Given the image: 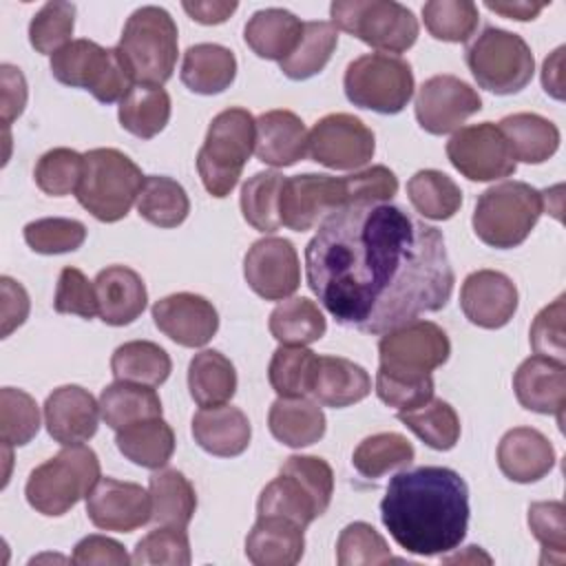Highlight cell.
Returning a JSON list of instances; mask_svg holds the SVG:
<instances>
[{
	"label": "cell",
	"mask_w": 566,
	"mask_h": 566,
	"mask_svg": "<svg viewBox=\"0 0 566 566\" xmlns=\"http://www.w3.org/2000/svg\"><path fill=\"white\" fill-rule=\"evenodd\" d=\"M305 279L338 325L374 336L440 312L455 283L442 232L391 203L329 212L305 248Z\"/></svg>",
	"instance_id": "6da1fadb"
},
{
	"label": "cell",
	"mask_w": 566,
	"mask_h": 566,
	"mask_svg": "<svg viewBox=\"0 0 566 566\" xmlns=\"http://www.w3.org/2000/svg\"><path fill=\"white\" fill-rule=\"evenodd\" d=\"M469 486L449 467L396 473L380 500V520L400 548L420 557L455 551L469 528Z\"/></svg>",
	"instance_id": "7a4b0ae2"
},
{
	"label": "cell",
	"mask_w": 566,
	"mask_h": 566,
	"mask_svg": "<svg viewBox=\"0 0 566 566\" xmlns=\"http://www.w3.org/2000/svg\"><path fill=\"white\" fill-rule=\"evenodd\" d=\"M398 192V177L387 166H371L345 177L332 175H294L285 177L281 199H279V219L281 226L305 232L323 221L329 212L385 203Z\"/></svg>",
	"instance_id": "3957f363"
},
{
	"label": "cell",
	"mask_w": 566,
	"mask_h": 566,
	"mask_svg": "<svg viewBox=\"0 0 566 566\" xmlns=\"http://www.w3.org/2000/svg\"><path fill=\"white\" fill-rule=\"evenodd\" d=\"M334 495L332 467L318 455H290L256 500V515L285 517L301 528L321 517Z\"/></svg>",
	"instance_id": "277c9868"
},
{
	"label": "cell",
	"mask_w": 566,
	"mask_h": 566,
	"mask_svg": "<svg viewBox=\"0 0 566 566\" xmlns=\"http://www.w3.org/2000/svg\"><path fill=\"white\" fill-rule=\"evenodd\" d=\"M256 119L250 111L232 106L212 117L203 146L197 153V170L203 188L217 197H228L250 155L254 153Z\"/></svg>",
	"instance_id": "5b68a950"
},
{
	"label": "cell",
	"mask_w": 566,
	"mask_h": 566,
	"mask_svg": "<svg viewBox=\"0 0 566 566\" xmlns=\"http://www.w3.org/2000/svg\"><path fill=\"white\" fill-rule=\"evenodd\" d=\"M99 478L97 453L86 444H69L29 473L24 495L38 513L60 517L86 497Z\"/></svg>",
	"instance_id": "8992f818"
},
{
	"label": "cell",
	"mask_w": 566,
	"mask_h": 566,
	"mask_svg": "<svg viewBox=\"0 0 566 566\" xmlns=\"http://www.w3.org/2000/svg\"><path fill=\"white\" fill-rule=\"evenodd\" d=\"M142 168L117 148L84 153V175L75 190L80 206L102 223H115L128 214L144 186Z\"/></svg>",
	"instance_id": "52a82bcc"
},
{
	"label": "cell",
	"mask_w": 566,
	"mask_h": 566,
	"mask_svg": "<svg viewBox=\"0 0 566 566\" xmlns=\"http://www.w3.org/2000/svg\"><path fill=\"white\" fill-rule=\"evenodd\" d=\"M544 212L542 192L524 181H502L486 188L471 217L475 237L495 250H511L526 241Z\"/></svg>",
	"instance_id": "ba28073f"
},
{
	"label": "cell",
	"mask_w": 566,
	"mask_h": 566,
	"mask_svg": "<svg viewBox=\"0 0 566 566\" xmlns=\"http://www.w3.org/2000/svg\"><path fill=\"white\" fill-rule=\"evenodd\" d=\"M53 77L73 88L88 91L97 102H122L135 86V75L117 46L104 49L93 40H71L51 55Z\"/></svg>",
	"instance_id": "9c48e42d"
},
{
	"label": "cell",
	"mask_w": 566,
	"mask_h": 566,
	"mask_svg": "<svg viewBox=\"0 0 566 566\" xmlns=\"http://www.w3.org/2000/svg\"><path fill=\"white\" fill-rule=\"evenodd\" d=\"M177 46L179 38L172 15L155 4L139 7L130 13L117 44L135 82L150 86H161L172 77Z\"/></svg>",
	"instance_id": "30bf717a"
},
{
	"label": "cell",
	"mask_w": 566,
	"mask_h": 566,
	"mask_svg": "<svg viewBox=\"0 0 566 566\" xmlns=\"http://www.w3.org/2000/svg\"><path fill=\"white\" fill-rule=\"evenodd\" d=\"M332 24L380 53H405L418 40L411 9L394 0H334Z\"/></svg>",
	"instance_id": "8fae6325"
},
{
	"label": "cell",
	"mask_w": 566,
	"mask_h": 566,
	"mask_svg": "<svg viewBox=\"0 0 566 566\" xmlns=\"http://www.w3.org/2000/svg\"><path fill=\"white\" fill-rule=\"evenodd\" d=\"M464 57L478 86L495 95L520 93L535 73V57L526 40L497 27H486L467 46Z\"/></svg>",
	"instance_id": "7c38bea8"
},
{
	"label": "cell",
	"mask_w": 566,
	"mask_h": 566,
	"mask_svg": "<svg viewBox=\"0 0 566 566\" xmlns=\"http://www.w3.org/2000/svg\"><path fill=\"white\" fill-rule=\"evenodd\" d=\"M343 88L354 106L396 115L409 104L416 82L407 60L389 53H367L347 64Z\"/></svg>",
	"instance_id": "4fadbf2b"
},
{
	"label": "cell",
	"mask_w": 566,
	"mask_h": 566,
	"mask_svg": "<svg viewBox=\"0 0 566 566\" xmlns=\"http://www.w3.org/2000/svg\"><path fill=\"white\" fill-rule=\"evenodd\" d=\"M451 343L447 332L431 321L413 318L378 340L380 367L405 374H431L449 360Z\"/></svg>",
	"instance_id": "5bb4252c"
},
{
	"label": "cell",
	"mask_w": 566,
	"mask_h": 566,
	"mask_svg": "<svg viewBox=\"0 0 566 566\" xmlns=\"http://www.w3.org/2000/svg\"><path fill=\"white\" fill-rule=\"evenodd\" d=\"M447 157L471 181H495L517 168L506 137L493 122L458 128L447 142Z\"/></svg>",
	"instance_id": "9a60e30c"
},
{
	"label": "cell",
	"mask_w": 566,
	"mask_h": 566,
	"mask_svg": "<svg viewBox=\"0 0 566 566\" xmlns=\"http://www.w3.org/2000/svg\"><path fill=\"white\" fill-rule=\"evenodd\" d=\"M376 150L374 130L349 113L321 117L307 139L310 157L332 170H358L367 166Z\"/></svg>",
	"instance_id": "2e32d148"
},
{
	"label": "cell",
	"mask_w": 566,
	"mask_h": 566,
	"mask_svg": "<svg viewBox=\"0 0 566 566\" xmlns=\"http://www.w3.org/2000/svg\"><path fill=\"white\" fill-rule=\"evenodd\" d=\"M416 119L431 135L455 133L482 108L478 91L455 75H433L422 82L416 95Z\"/></svg>",
	"instance_id": "e0dca14e"
},
{
	"label": "cell",
	"mask_w": 566,
	"mask_h": 566,
	"mask_svg": "<svg viewBox=\"0 0 566 566\" xmlns=\"http://www.w3.org/2000/svg\"><path fill=\"white\" fill-rule=\"evenodd\" d=\"M243 276L254 294L265 301H283L301 285V261L292 241L263 237L243 256Z\"/></svg>",
	"instance_id": "ac0fdd59"
},
{
	"label": "cell",
	"mask_w": 566,
	"mask_h": 566,
	"mask_svg": "<svg viewBox=\"0 0 566 566\" xmlns=\"http://www.w3.org/2000/svg\"><path fill=\"white\" fill-rule=\"evenodd\" d=\"M86 515L102 531L130 533L153 520L150 491L135 482L99 478L86 495Z\"/></svg>",
	"instance_id": "d6986e66"
},
{
	"label": "cell",
	"mask_w": 566,
	"mask_h": 566,
	"mask_svg": "<svg viewBox=\"0 0 566 566\" xmlns=\"http://www.w3.org/2000/svg\"><path fill=\"white\" fill-rule=\"evenodd\" d=\"M153 321L159 332L181 347H203L219 329L214 305L192 292H177L155 301Z\"/></svg>",
	"instance_id": "ffe728a7"
},
{
	"label": "cell",
	"mask_w": 566,
	"mask_h": 566,
	"mask_svg": "<svg viewBox=\"0 0 566 566\" xmlns=\"http://www.w3.org/2000/svg\"><path fill=\"white\" fill-rule=\"evenodd\" d=\"M515 283L497 270H475L460 287V307L469 323L482 329L504 327L517 312Z\"/></svg>",
	"instance_id": "44dd1931"
},
{
	"label": "cell",
	"mask_w": 566,
	"mask_h": 566,
	"mask_svg": "<svg viewBox=\"0 0 566 566\" xmlns=\"http://www.w3.org/2000/svg\"><path fill=\"white\" fill-rule=\"evenodd\" d=\"M99 400L80 385H62L44 400V424L62 447L84 444L97 433Z\"/></svg>",
	"instance_id": "7402d4cb"
},
{
	"label": "cell",
	"mask_w": 566,
	"mask_h": 566,
	"mask_svg": "<svg viewBox=\"0 0 566 566\" xmlns=\"http://www.w3.org/2000/svg\"><path fill=\"white\" fill-rule=\"evenodd\" d=\"M517 402L535 413L557 416L562 422L566 405V365L546 356H528L513 374Z\"/></svg>",
	"instance_id": "603a6c76"
},
{
	"label": "cell",
	"mask_w": 566,
	"mask_h": 566,
	"mask_svg": "<svg viewBox=\"0 0 566 566\" xmlns=\"http://www.w3.org/2000/svg\"><path fill=\"white\" fill-rule=\"evenodd\" d=\"M555 460V447L542 431L533 427H513L497 444L500 471L520 484H531L548 475Z\"/></svg>",
	"instance_id": "cb8c5ba5"
},
{
	"label": "cell",
	"mask_w": 566,
	"mask_h": 566,
	"mask_svg": "<svg viewBox=\"0 0 566 566\" xmlns=\"http://www.w3.org/2000/svg\"><path fill=\"white\" fill-rule=\"evenodd\" d=\"M307 139L310 133L303 119L292 111L274 108L256 117L254 155L268 166H294L307 155Z\"/></svg>",
	"instance_id": "d4e9b609"
},
{
	"label": "cell",
	"mask_w": 566,
	"mask_h": 566,
	"mask_svg": "<svg viewBox=\"0 0 566 566\" xmlns=\"http://www.w3.org/2000/svg\"><path fill=\"white\" fill-rule=\"evenodd\" d=\"M95 294L99 318L106 325H130L142 316L148 303L144 279L126 265H108L95 276Z\"/></svg>",
	"instance_id": "484cf974"
},
{
	"label": "cell",
	"mask_w": 566,
	"mask_h": 566,
	"mask_svg": "<svg viewBox=\"0 0 566 566\" xmlns=\"http://www.w3.org/2000/svg\"><path fill=\"white\" fill-rule=\"evenodd\" d=\"M192 438L210 455L234 458L248 449L252 427L248 416L228 402L201 407L192 416Z\"/></svg>",
	"instance_id": "4316f807"
},
{
	"label": "cell",
	"mask_w": 566,
	"mask_h": 566,
	"mask_svg": "<svg viewBox=\"0 0 566 566\" xmlns=\"http://www.w3.org/2000/svg\"><path fill=\"white\" fill-rule=\"evenodd\" d=\"M305 551L303 528L285 517L256 515L245 537V557L254 566H294Z\"/></svg>",
	"instance_id": "83f0119b"
},
{
	"label": "cell",
	"mask_w": 566,
	"mask_h": 566,
	"mask_svg": "<svg viewBox=\"0 0 566 566\" xmlns=\"http://www.w3.org/2000/svg\"><path fill=\"white\" fill-rule=\"evenodd\" d=\"M371 391L369 374L354 360L340 356H318L312 396L318 405L343 409L365 400Z\"/></svg>",
	"instance_id": "f1b7e54d"
},
{
	"label": "cell",
	"mask_w": 566,
	"mask_h": 566,
	"mask_svg": "<svg viewBox=\"0 0 566 566\" xmlns=\"http://www.w3.org/2000/svg\"><path fill=\"white\" fill-rule=\"evenodd\" d=\"M303 22L287 9L270 7L254 11L245 22L243 40L261 60H285L298 44Z\"/></svg>",
	"instance_id": "f546056e"
},
{
	"label": "cell",
	"mask_w": 566,
	"mask_h": 566,
	"mask_svg": "<svg viewBox=\"0 0 566 566\" xmlns=\"http://www.w3.org/2000/svg\"><path fill=\"white\" fill-rule=\"evenodd\" d=\"M184 86L199 95L223 93L237 77V57L228 46L201 42L188 46L179 73Z\"/></svg>",
	"instance_id": "4dcf8cb0"
},
{
	"label": "cell",
	"mask_w": 566,
	"mask_h": 566,
	"mask_svg": "<svg viewBox=\"0 0 566 566\" xmlns=\"http://www.w3.org/2000/svg\"><path fill=\"white\" fill-rule=\"evenodd\" d=\"M325 413L316 400L310 398H276L268 411L270 433L292 447H310L325 436Z\"/></svg>",
	"instance_id": "1f68e13d"
},
{
	"label": "cell",
	"mask_w": 566,
	"mask_h": 566,
	"mask_svg": "<svg viewBox=\"0 0 566 566\" xmlns=\"http://www.w3.org/2000/svg\"><path fill=\"white\" fill-rule=\"evenodd\" d=\"M115 444L119 453L133 464L157 471L168 464L177 442L172 427L161 416H157L119 429Z\"/></svg>",
	"instance_id": "d6a6232c"
},
{
	"label": "cell",
	"mask_w": 566,
	"mask_h": 566,
	"mask_svg": "<svg viewBox=\"0 0 566 566\" xmlns=\"http://www.w3.org/2000/svg\"><path fill=\"white\" fill-rule=\"evenodd\" d=\"M497 128L506 137L515 161L544 164L559 148V128L537 113L506 115Z\"/></svg>",
	"instance_id": "836d02e7"
},
{
	"label": "cell",
	"mask_w": 566,
	"mask_h": 566,
	"mask_svg": "<svg viewBox=\"0 0 566 566\" xmlns=\"http://www.w3.org/2000/svg\"><path fill=\"white\" fill-rule=\"evenodd\" d=\"M99 413L111 429L119 431L133 422L161 416V400L155 387L115 380L99 394Z\"/></svg>",
	"instance_id": "e575fe53"
},
{
	"label": "cell",
	"mask_w": 566,
	"mask_h": 566,
	"mask_svg": "<svg viewBox=\"0 0 566 566\" xmlns=\"http://www.w3.org/2000/svg\"><path fill=\"white\" fill-rule=\"evenodd\" d=\"M148 491L153 500V522L175 528H186L190 524L197 511V493L181 471H155L148 480Z\"/></svg>",
	"instance_id": "d590c367"
},
{
	"label": "cell",
	"mask_w": 566,
	"mask_h": 566,
	"mask_svg": "<svg viewBox=\"0 0 566 566\" xmlns=\"http://www.w3.org/2000/svg\"><path fill=\"white\" fill-rule=\"evenodd\" d=\"M188 389L199 407L226 405L237 391L234 365L217 349L195 354L188 365Z\"/></svg>",
	"instance_id": "8d00e7d4"
},
{
	"label": "cell",
	"mask_w": 566,
	"mask_h": 566,
	"mask_svg": "<svg viewBox=\"0 0 566 566\" xmlns=\"http://www.w3.org/2000/svg\"><path fill=\"white\" fill-rule=\"evenodd\" d=\"M268 327H270V334L281 345L305 347L325 336L327 321L321 307L312 298L294 296V298H283L272 310Z\"/></svg>",
	"instance_id": "74e56055"
},
{
	"label": "cell",
	"mask_w": 566,
	"mask_h": 566,
	"mask_svg": "<svg viewBox=\"0 0 566 566\" xmlns=\"http://www.w3.org/2000/svg\"><path fill=\"white\" fill-rule=\"evenodd\" d=\"M170 95L161 86L135 84L119 102L117 117L124 130L139 139H153L170 119Z\"/></svg>",
	"instance_id": "f35d334b"
},
{
	"label": "cell",
	"mask_w": 566,
	"mask_h": 566,
	"mask_svg": "<svg viewBox=\"0 0 566 566\" xmlns=\"http://www.w3.org/2000/svg\"><path fill=\"white\" fill-rule=\"evenodd\" d=\"M111 371L115 380L159 387L172 371V360L164 347L153 340H128L111 356Z\"/></svg>",
	"instance_id": "ab89813d"
},
{
	"label": "cell",
	"mask_w": 566,
	"mask_h": 566,
	"mask_svg": "<svg viewBox=\"0 0 566 566\" xmlns=\"http://www.w3.org/2000/svg\"><path fill=\"white\" fill-rule=\"evenodd\" d=\"M338 46V29L327 20H312L303 22V33L296 44V49L279 62L281 71L290 80H310L316 73H321L327 62L332 60V53Z\"/></svg>",
	"instance_id": "60d3db41"
},
{
	"label": "cell",
	"mask_w": 566,
	"mask_h": 566,
	"mask_svg": "<svg viewBox=\"0 0 566 566\" xmlns=\"http://www.w3.org/2000/svg\"><path fill=\"white\" fill-rule=\"evenodd\" d=\"M137 212L157 228H177L190 212V199L179 181L166 175H150L137 197Z\"/></svg>",
	"instance_id": "b9f144b4"
},
{
	"label": "cell",
	"mask_w": 566,
	"mask_h": 566,
	"mask_svg": "<svg viewBox=\"0 0 566 566\" xmlns=\"http://www.w3.org/2000/svg\"><path fill=\"white\" fill-rule=\"evenodd\" d=\"M413 458V444L405 436L396 431H382L358 442L352 453V464L363 478L378 480L394 469L409 467Z\"/></svg>",
	"instance_id": "7bdbcfd3"
},
{
	"label": "cell",
	"mask_w": 566,
	"mask_h": 566,
	"mask_svg": "<svg viewBox=\"0 0 566 566\" xmlns=\"http://www.w3.org/2000/svg\"><path fill=\"white\" fill-rule=\"evenodd\" d=\"M407 197L411 206L424 217L433 221L451 219L462 206L460 186L440 170H418L407 181Z\"/></svg>",
	"instance_id": "ee69618b"
},
{
	"label": "cell",
	"mask_w": 566,
	"mask_h": 566,
	"mask_svg": "<svg viewBox=\"0 0 566 566\" xmlns=\"http://www.w3.org/2000/svg\"><path fill=\"white\" fill-rule=\"evenodd\" d=\"M396 418L436 451H449L460 440V418L442 398H431L411 411H398Z\"/></svg>",
	"instance_id": "f6af8a7d"
},
{
	"label": "cell",
	"mask_w": 566,
	"mask_h": 566,
	"mask_svg": "<svg viewBox=\"0 0 566 566\" xmlns=\"http://www.w3.org/2000/svg\"><path fill=\"white\" fill-rule=\"evenodd\" d=\"M318 356L307 347L281 345L268 367V380L279 398H303L312 394Z\"/></svg>",
	"instance_id": "bcb514c9"
},
{
	"label": "cell",
	"mask_w": 566,
	"mask_h": 566,
	"mask_svg": "<svg viewBox=\"0 0 566 566\" xmlns=\"http://www.w3.org/2000/svg\"><path fill=\"white\" fill-rule=\"evenodd\" d=\"M285 177L276 170L252 175L241 188V214L259 232H276L281 228L279 199Z\"/></svg>",
	"instance_id": "7dc6e473"
},
{
	"label": "cell",
	"mask_w": 566,
	"mask_h": 566,
	"mask_svg": "<svg viewBox=\"0 0 566 566\" xmlns=\"http://www.w3.org/2000/svg\"><path fill=\"white\" fill-rule=\"evenodd\" d=\"M40 431V409L31 394L15 387L0 389V438L4 447H24Z\"/></svg>",
	"instance_id": "c3c4849f"
},
{
	"label": "cell",
	"mask_w": 566,
	"mask_h": 566,
	"mask_svg": "<svg viewBox=\"0 0 566 566\" xmlns=\"http://www.w3.org/2000/svg\"><path fill=\"white\" fill-rule=\"evenodd\" d=\"M427 31L442 42H467L480 22L478 4L469 0H431L422 7Z\"/></svg>",
	"instance_id": "681fc988"
},
{
	"label": "cell",
	"mask_w": 566,
	"mask_h": 566,
	"mask_svg": "<svg viewBox=\"0 0 566 566\" xmlns=\"http://www.w3.org/2000/svg\"><path fill=\"white\" fill-rule=\"evenodd\" d=\"M84 175V155L73 148L46 150L33 170V179L44 195L66 197L77 190Z\"/></svg>",
	"instance_id": "f907efd6"
},
{
	"label": "cell",
	"mask_w": 566,
	"mask_h": 566,
	"mask_svg": "<svg viewBox=\"0 0 566 566\" xmlns=\"http://www.w3.org/2000/svg\"><path fill=\"white\" fill-rule=\"evenodd\" d=\"M338 566H376L396 562L385 537L367 522L347 524L336 542Z\"/></svg>",
	"instance_id": "816d5d0a"
},
{
	"label": "cell",
	"mask_w": 566,
	"mask_h": 566,
	"mask_svg": "<svg viewBox=\"0 0 566 566\" xmlns=\"http://www.w3.org/2000/svg\"><path fill=\"white\" fill-rule=\"evenodd\" d=\"M528 528L542 546L539 564H564L566 559V509L559 500L533 502L528 506Z\"/></svg>",
	"instance_id": "f5cc1de1"
},
{
	"label": "cell",
	"mask_w": 566,
	"mask_h": 566,
	"mask_svg": "<svg viewBox=\"0 0 566 566\" xmlns=\"http://www.w3.org/2000/svg\"><path fill=\"white\" fill-rule=\"evenodd\" d=\"M75 29V4L46 2L29 22V42L38 53L53 55L71 42Z\"/></svg>",
	"instance_id": "db71d44e"
},
{
	"label": "cell",
	"mask_w": 566,
	"mask_h": 566,
	"mask_svg": "<svg viewBox=\"0 0 566 566\" xmlns=\"http://www.w3.org/2000/svg\"><path fill=\"white\" fill-rule=\"evenodd\" d=\"M376 396L398 411H411L433 398L431 374H405L378 367Z\"/></svg>",
	"instance_id": "11a10c76"
},
{
	"label": "cell",
	"mask_w": 566,
	"mask_h": 566,
	"mask_svg": "<svg viewBox=\"0 0 566 566\" xmlns=\"http://www.w3.org/2000/svg\"><path fill=\"white\" fill-rule=\"evenodd\" d=\"M24 241L38 254H64L86 241V226L77 219L44 217L24 226Z\"/></svg>",
	"instance_id": "9f6ffc18"
},
{
	"label": "cell",
	"mask_w": 566,
	"mask_h": 566,
	"mask_svg": "<svg viewBox=\"0 0 566 566\" xmlns=\"http://www.w3.org/2000/svg\"><path fill=\"white\" fill-rule=\"evenodd\" d=\"M133 564L148 566V564H168V566H188L190 555V539L186 528L161 526L144 535L133 548Z\"/></svg>",
	"instance_id": "6f0895ef"
},
{
	"label": "cell",
	"mask_w": 566,
	"mask_h": 566,
	"mask_svg": "<svg viewBox=\"0 0 566 566\" xmlns=\"http://www.w3.org/2000/svg\"><path fill=\"white\" fill-rule=\"evenodd\" d=\"M53 310L57 314H75L91 321L95 314H99L95 283L88 281L77 268H62L57 276Z\"/></svg>",
	"instance_id": "680465c9"
},
{
	"label": "cell",
	"mask_w": 566,
	"mask_h": 566,
	"mask_svg": "<svg viewBox=\"0 0 566 566\" xmlns=\"http://www.w3.org/2000/svg\"><path fill=\"white\" fill-rule=\"evenodd\" d=\"M531 347L537 356L553 360H566L564 347V296H557L551 305L542 307L531 325Z\"/></svg>",
	"instance_id": "91938a15"
},
{
	"label": "cell",
	"mask_w": 566,
	"mask_h": 566,
	"mask_svg": "<svg viewBox=\"0 0 566 566\" xmlns=\"http://www.w3.org/2000/svg\"><path fill=\"white\" fill-rule=\"evenodd\" d=\"M73 564L91 566V564H111V566H126L133 562L124 546L106 535H86L73 548Z\"/></svg>",
	"instance_id": "94428289"
},
{
	"label": "cell",
	"mask_w": 566,
	"mask_h": 566,
	"mask_svg": "<svg viewBox=\"0 0 566 566\" xmlns=\"http://www.w3.org/2000/svg\"><path fill=\"white\" fill-rule=\"evenodd\" d=\"M0 82H2V97H0V111H2V124L9 126L15 117L22 115L27 106V80L20 69L11 64L0 66Z\"/></svg>",
	"instance_id": "6125c7cd"
},
{
	"label": "cell",
	"mask_w": 566,
	"mask_h": 566,
	"mask_svg": "<svg viewBox=\"0 0 566 566\" xmlns=\"http://www.w3.org/2000/svg\"><path fill=\"white\" fill-rule=\"evenodd\" d=\"M0 292H2V338H7L13 329H18L27 316H29V294L27 290L13 281L11 276L0 279Z\"/></svg>",
	"instance_id": "be15d7a7"
},
{
	"label": "cell",
	"mask_w": 566,
	"mask_h": 566,
	"mask_svg": "<svg viewBox=\"0 0 566 566\" xmlns=\"http://www.w3.org/2000/svg\"><path fill=\"white\" fill-rule=\"evenodd\" d=\"M184 11L199 24H221L226 22L234 11H237V2H184L181 4Z\"/></svg>",
	"instance_id": "e7e4bbea"
},
{
	"label": "cell",
	"mask_w": 566,
	"mask_h": 566,
	"mask_svg": "<svg viewBox=\"0 0 566 566\" xmlns=\"http://www.w3.org/2000/svg\"><path fill=\"white\" fill-rule=\"evenodd\" d=\"M564 51L557 46L542 64V86L555 99H564Z\"/></svg>",
	"instance_id": "03108f58"
},
{
	"label": "cell",
	"mask_w": 566,
	"mask_h": 566,
	"mask_svg": "<svg viewBox=\"0 0 566 566\" xmlns=\"http://www.w3.org/2000/svg\"><path fill=\"white\" fill-rule=\"evenodd\" d=\"M484 7L504 18L526 22V20H535L546 7V2H484Z\"/></svg>",
	"instance_id": "003e7915"
}]
</instances>
